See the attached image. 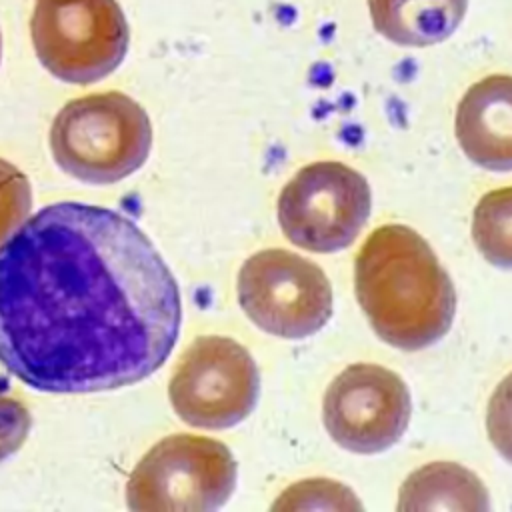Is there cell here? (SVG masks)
<instances>
[{
  "instance_id": "1",
  "label": "cell",
  "mask_w": 512,
  "mask_h": 512,
  "mask_svg": "<svg viewBox=\"0 0 512 512\" xmlns=\"http://www.w3.org/2000/svg\"><path fill=\"white\" fill-rule=\"evenodd\" d=\"M182 322L178 284L136 222L58 202L0 244V362L42 392L148 378Z\"/></svg>"
},
{
  "instance_id": "2",
  "label": "cell",
  "mask_w": 512,
  "mask_h": 512,
  "mask_svg": "<svg viewBox=\"0 0 512 512\" xmlns=\"http://www.w3.org/2000/svg\"><path fill=\"white\" fill-rule=\"evenodd\" d=\"M354 290L380 340L406 352L436 344L456 314L448 272L404 224L380 226L364 240L354 260Z\"/></svg>"
},
{
  "instance_id": "3",
  "label": "cell",
  "mask_w": 512,
  "mask_h": 512,
  "mask_svg": "<svg viewBox=\"0 0 512 512\" xmlns=\"http://www.w3.org/2000/svg\"><path fill=\"white\" fill-rule=\"evenodd\" d=\"M152 148L146 110L122 92L70 100L50 128L54 162L72 178L112 184L136 172Z\"/></svg>"
},
{
  "instance_id": "4",
  "label": "cell",
  "mask_w": 512,
  "mask_h": 512,
  "mask_svg": "<svg viewBox=\"0 0 512 512\" xmlns=\"http://www.w3.org/2000/svg\"><path fill=\"white\" fill-rule=\"evenodd\" d=\"M236 486V460L216 438L174 434L154 444L132 470L126 504L136 512H210Z\"/></svg>"
},
{
  "instance_id": "5",
  "label": "cell",
  "mask_w": 512,
  "mask_h": 512,
  "mask_svg": "<svg viewBox=\"0 0 512 512\" xmlns=\"http://www.w3.org/2000/svg\"><path fill=\"white\" fill-rule=\"evenodd\" d=\"M30 36L42 66L70 84H92L112 74L130 40L116 0H38Z\"/></svg>"
},
{
  "instance_id": "6",
  "label": "cell",
  "mask_w": 512,
  "mask_h": 512,
  "mask_svg": "<svg viewBox=\"0 0 512 512\" xmlns=\"http://www.w3.org/2000/svg\"><path fill=\"white\" fill-rule=\"evenodd\" d=\"M372 192L354 168L322 160L302 166L280 190L276 216L282 234L308 252L348 248L368 222Z\"/></svg>"
},
{
  "instance_id": "7",
  "label": "cell",
  "mask_w": 512,
  "mask_h": 512,
  "mask_svg": "<svg viewBox=\"0 0 512 512\" xmlns=\"http://www.w3.org/2000/svg\"><path fill=\"white\" fill-rule=\"evenodd\" d=\"M236 292L244 314L278 338H308L332 316V288L322 268L284 248L248 256Z\"/></svg>"
},
{
  "instance_id": "8",
  "label": "cell",
  "mask_w": 512,
  "mask_h": 512,
  "mask_svg": "<svg viewBox=\"0 0 512 512\" xmlns=\"http://www.w3.org/2000/svg\"><path fill=\"white\" fill-rule=\"evenodd\" d=\"M260 374L250 352L226 336H200L180 356L168 398L182 422L224 430L242 422L256 406Z\"/></svg>"
},
{
  "instance_id": "9",
  "label": "cell",
  "mask_w": 512,
  "mask_h": 512,
  "mask_svg": "<svg viewBox=\"0 0 512 512\" xmlns=\"http://www.w3.org/2000/svg\"><path fill=\"white\" fill-rule=\"evenodd\" d=\"M322 420L340 448L378 454L406 432L410 392L404 380L384 366L350 364L326 388Z\"/></svg>"
},
{
  "instance_id": "10",
  "label": "cell",
  "mask_w": 512,
  "mask_h": 512,
  "mask_svg": "<svg viewBox=\"0 0 512 512\" xmlns=\"http://www.w3.org/2000/svg\"><path fill=\"white\" fill-rule=\"evenodd\" d=\"M454 130L474 164L512 172V76L490 74L472 84L458 102Z\"/></svg>"
},
{
  "instance_id": "11",
  "label": "cell",
  "mask_w": 512,
  "mask_h": 512,
  "mask_svg": "<svg viewBox=\"0 0 512 512\" xmlns=\"http://www.w3.org/2000/svg\"><path fill=\"white\" fill-rule=\"evenodd\" d=\"M468 0H368L376 32L400 46H430L456 32Z\"/></svg>"
},
{
  "instance_id": "12",
  "label": "cell",
  "mask_w": 512,
  "mask_h": 512,
  "mask_svg": "<svg viewBox=\"0 0 512 512\" xmlns=\"http://www.w3.org/2000/svg\"><path fill=\"white\" fill-rule=\"evenodd\" d=\"M482 480L454 462H430L414 470L398 494V510H488Z\"/></svg>"
},
{
  "instance_id": "13",
  "label": "cell",
  "mask_w": 512,
  "mask_h": 512,
  "mask_svg": "<svg viewBox=\"0 0 512 512\" xmlns=\"http://www.w3.org/2000/svg\"><path fill=\"white\" fill-rule=\"evenodd\" d=\"M472 240L490 264L512 270V186L490 190L478 200Z\"/></svg>"
},
{
  "instance_id": "14",
  "label": "cell",
  "mask_w": 512,
  "mask_h": 512,
  "mask_svg": "<svg viewBox=\"0 0 512 512\" xmlns=\"http://www.w3.org/2000/svg\"><path fill=\"white\" fill-rule=\"evenodd\" d=\"M30 208L28 178L14 164L0 158V244L26 220Z\"/></svg>"
},
{
  "instance_id": "15",
  "label": "cell",
  "mask_w": 512,
  "mask_h": 512,
  "mask_svg": "<svg viewBox=\"0 0 512 512\" xmlns=\"http://www.w3.org/2000/svg\"><path fill=\"white\" fill-rule=\"evenodd\" d=\"M486 432L496 452L512 464V372L498 382L488 400Z\"/></svg>"
},
{
  "instance_id": "16",
  "label": "cell",
  "mask_w": 512,
  "mask_h": 512,
  "mask_svg": "<svg viewBox=\"0 0 512 512\" xmlns=\"http://www.w3.org/2000/svg\"><path fill=\"white\" fill-rule=\"evenodd\" d=\"M32 418L28 408L0 390V462L12 456L28 438Z\"/></svg>"
},
{
  "instance_id": "17",
  "label": "cell",
  "mask_w": 512,
  "mask_h": 512,
  "mask_svg": "<svg viewBox=\"0 0 512 512\" xmlns=\"http://www.w3.org/2000/svg\"><path fill=\"white\" fill-rule=\"evenodd\" d=\"M308 496H314L316 500L324 498L332 508H360V504L354 500V494L348 488H344L336 482H330V480H322V478L306 480L298 486L288 488L282 494V500L278 498V502H284L280 508H292L298 500L308 498Z\"/></svg>"
},
{
  "instance_id": "18",
  "label": "cell",
  "mask_w": 512,
  "mask_h": 512,
  "mask_svg": "<svg viewBox=\"0 0 512 512\" xmlns=\"http://www.w3.org/2000/svg\"><path fill=\"white\" fill-rule=\"evenodd\" d=\"M0 60H2V36H0Z\"/></svg>"
}]
</instances>
